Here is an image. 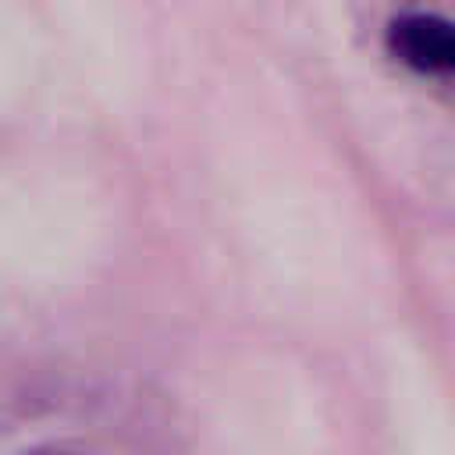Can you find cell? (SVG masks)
Returning a JSON list of instances; mask_svg holds the SVG:
<instances>
[{
  "label": "cell",
  "mask_w": 455,
  "mask_h": 455,
  "mask_svg": "<svg viewBox=\"0 0 455 455\" xmlns=\"http://www.w3.org/2000/svg\"><path fill=\"white\" fill-rule=\"evenodd\" d=\"M387 50L416 75L441 78L455 64L451 25L434 11H405L387 25Z\"/></svg>",
  "instance_id": "cell-1"
},
{
  "label": "cell",
  "mask_w": 455,
  "mask_h": 455,
  "mask_svg": "<svg viewBox=\"0 0 455 455\" xmlns=\"http://www.w3.org/2000/svg\"><path fill=\"white\" fill-rule=\"evenodd\" d=\"M25 455H71V451H25Z\"/></svg>",
  "instance_id": "cell-2"
}]
</instances>
